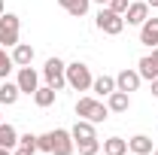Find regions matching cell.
<instances>
[{
	"label": "cell",
	"instance_id": "cell-27",
	"mask_svg": "<svg viewBox=\"0 0 158 155\" xmlns=\"http://www.w3.org/2000/svg\"><path fill=\"white\" fill-rule=\"evenodd\" d=\"M152 94L158 97V79H152Z\"/></svg>",
	"mask_w": 158,
	"mask_h": 155
},
{
	"label": "cell",
	"instance_id": "cell-15",
	"mask_svg": "<svg viewBox=\"0 0 158 155\" xmlns=\"http://www.w3.org/2000/svg\"><path fill=\"white\" fill-rule=\"evenodd\" d=\"M70 134H73V143L76 140H88V137H98L94 134V122H88V119H76V125L70 128Z\"/></svg>",
	"mask_w": 158,
	"mask_h": 155
},
{
	"label": "cell",
	"instance_id": "cell-32",
	"mask_svg": "<svg viewBox=\"0 0 158 155\" xmlns=\"http://www.w3.org/2000/svg\"><path fill=\"white\" fill-rule=\"evenodd\" d=\"M152 155H158V146H155V149H152Z\"/></svg>",
	"mask_w": 158,
	"mask_h": 155
},
{
	"label": "cell",
	"instance_id": "cell-6",
	"mask_svg": "<svg viewBox=\"0 0 158 155\" xmlns=\"http://www.w3.org/2000/svg\"><path fill=\"white\" fill-rule=\"evenodd\" d=\"M49 137H52V149H49V155H73V134L70 131H64V128H55V131H49Z\"/></svg>",
	"mask_w": 158,
	"mask_h": 155
},
{
	"label": "cell",
	"instance_id": "cell-7",
	"mask_svg": "<svg viewBox=\"0 0 158 155\" xmlns=\"http://www.w3.org/2000/svg\"><path fill=\"white\" fill-rule=\"evenodd\" d=\"M15 82H19L21 94H31L34 97V91L40 88V73L27 64V67H19V76H15Z\"/></svg>",
	"mask_w": 158,
	"mask_h": 155
},
{
	"label": "cell",
	"instance_id": "cell-12",
	"mask_svg": "<svg viewBox=\"0 0 158 155\" xmlns=\"http://www.w3.org/2000/svg\"><path fill=\"white\" fill-rule=\"evenodd\" d=\"M106 107H110V113H128V107H131V94L116 88L113 94L106 97Z\"/></svg>",
	"mask_w": 158,
	"mask_h": 155
},
{
	"label": "cell",
	"instance_id": "cell-11",
	"mask_svg": "<svg viewBox=\"0 0 158 155\" xmlns=\"http://www.w3.org/2000/svg\"><path fill=\"white\" fill-rule=\"evenodd\" d=\"M140 43L149 46V49L158 46V19H146L140 24Z\"/></svg>",
	"mask_w": 158,
	"mask_h": 155
},
{
	"label": "cell",
	"instance_id": "cell-8",
	"mask_svg": "<svg viewBox=\"0 0 158 155\" xmlns=\"http://www.w3.org/2000/svg\"><path fill=\"white\" fill-rule=\"evenodd\" d=\"M137 73L143 79H149V82L158 79V46L152 49V55H143V58L137 61Z\"/></svg>",
	"mask_w": 158,
	"mask_h": 155
},
{
	"label": "cell",
	"instance_id": "cell-23",
	"mask_svg": "<svg viewBox=\"0 0 158 155\" xmlns=\"http://www.w3.org/2000/svg\"><path fill=\"white\" fill-rule=\"evenodd\" d=\"M12 67H15V61H12V55L0 46V79H6L9 73H12Z\"/></svg>",
	"mask_w": 158,
	"mask_h": 155
},
{
	"label": "cell",
	"instance_id": "cell-3",
	"mask_svg": "<svg viewBox=\"0 0 158 155\" xmlns=\"http://www.w3.org/2000/svg\"><path fill=\"white\" fill-rule=\"evenodd\" d=\"M91 82H94V76H91L88 64H82V61L67 64V85H70V88H76V91H88Z\"/></svg>",
	"mask_w": 158,
	"mask_h": 155
},
{
	"label": "cell",
	"instance_id": "cell-21",
	"mask_svg": "<svg viewBox=\"0 0 158 155\" xmlns=\"http://www.w3.org/2000/svg\"><path fill=\"white\" fill-rule=\"evenodd\" d=\"M58 3L70 12V15H76V19H79V15H85L88 6H91V0H58Z\"/></svg>",
	"mask_w": 158,
	"mask_h": 155
},
{
	"label": "cell",
	"instance_id": "cell-19",
	"mask_svg": "<svg viewBox=\"0 0 158 155\" xmlns=\"http://www.w3.org/2000/svg\"><path fill=\"white\" fill-rule=\"evenodd\" d=\"M19 94H21L19 82H3V85H0V103H3V107H12V103L19 100Z\"/></svg>",
	"mask_w": 158,
	"mask_h": 155
},
{
	"label": "cell",
	"instance_id": "cell-31",
	"mask_svg": "<svg viewBox=\"0 0 158 155\" xmlns=\"http://www.w3.org/2000/svg\"><path fill=\"white\" fill-rule=\"evenodd\" d=\"M94 3H100V6H106V3H110V0H94Z\"/></svg>",
	"mask_w": 158,
	"mask_h": 155
},
{
	"label": "cell",
	"instance_id": "cell-2",
	"mask_svg": "<svg viewBox=\"0 0 158 155\" xmlns=\"http://www.w3.org/2000/svg\"><path fill=\"white\" fill-rule=\"evenodd\" d=\"M19 31H21V19L12 12H3L0 15V46L3 49H12L19 46Z\"/></svg>",
	"mask_w": 158,
	"mask_h": 155
},
{
	"label": "cell",
	"instance_id": "cell-24",
	"mask_svg": "<svg viewBox=\"0 0 158 155\" xmlns=\"http://www.w3.org/2000/svg\"><path fill=\"white\" fill-rule=\"evenodd\" d=\"M128 3H131V0H110L106 6H110L113 12H118V15H125V12H128Z\"/></svg>",
	"mask_w": 158,
	"mask_h": 155
},
{
	"label": "cell",
	"instance_id": "cell-35",
	"mask_svg": "<svg viewBox=\"0 0 158 155\" xmlns=\"http://www.w3.org/2000/svg\"><path fill=\"white\" fill-rule=\"evenodd\" d=\"M98 155H100V152H98Z\"/></svg>",
	"mask_w": 158,
	"mask_h": 155
},
{
	"label": "cell",
	"instance_id": "cell-26",
	"mask_svg": "<svg viewBox=\"0 0 158 155\" xmlns=\"http://www.w3.org/2000/svg\"><path fill=\"white\" fill-rule=\"evenodd\" d=\"M37 152V149H27V146H15V149H12V155H34Z\"/></svg>",
	"mask_w": 158,
	"mask_h": 155
},
{
	"label": "cell",
	"instance_id": "cell-13",
	"mask_svg": "<svg viewBox=\"0 0 158 155\" xmlns=\"http://www.w3.org/2000/svg\"><path fill=\"white\" fill-rule=\"evenodd\" d=\"M91 91H94L98 97H110L113 91H116V76H106V73L98 76L94 82H91Z\"/></svg>",
	"mask_w": 158,
	"mask_h": 155
},
{
	"label": "cell",
	"instance_id": "cell-5",
	"mask_svg": "<svg viewBox=\"0 0 158 155\" xmlns=\"http://www.w3.org/2000/svg\"><path fill=\"white\" fill-rule=\"evenodd\" d=\"M43 76H46V85H52L55 91H61L67 85V64L61 58H49L46 67H43Z\"/></svg>",
	"mask_w": 158,
	"mask_h": 155
},
{
	"label": "cell",
	"instance_id": "cell-9",
	"mask_svg": "<svg viewBox=\"0 0 158 155\" xmlns=\"http://www.w3.org/2000/svg\"><path fill=\"white\" fill-rule=\"evenodd\" d=\"M140 82H143V76H140L137 70L125 67V70L116 76V88H118V91H128V94H131V91H137V88H140Z\"/></svg>",
	"mask_w": 158,
	"mask_h": 155
},
{
	"label": "cell",
	"instance_id": "cell-10",
	"mask_svg": "<svg viewBox=\"0 0 158 155\" xmlns=\"http://www.w3.org/2000/svg\"><path fill=\"white\" fill-rule=\"evenodd\" d=\"M146 19H149V3L146 0H131L128 12H125V21L128 24H143Z\"/></svg>",
	"mask_w": 158,
	"mask_h": 155
},
{
	"label": "cell",
	"instance_id": "cell-30",
	"mask_svg": "<svg viewBox=\"0 0 158 155\" xmlns=\"http://www.w3.org/2000/svg\"><path fill=\"white\" fill-rule=\"evenodd\" d=\"M3 12H6V6H3V0H0V15H3Z\"/></svg>",
	"mask_w": 158,
	"mask_h": 155
},
{
	"label": "cell",
	"instance_id": "cell-28",
	"mask_svg": "<svg viewBox=\"0 0 158 155\" xmlns=\"http://www.w3.org/2000/svg\"><path fill=\"white\" fill-rule=\"evenodd\" d=\"M0 155H12V149H3V146H0Z\"/></svg>",
	"mask_w": 158,
	"mask_h": 155
},
{
	"label": "cell",
	"instance_id": "cell-16",
	"mask_svg": "<svg viewBox=\"0 0 158 155\" xmlns=\"http://www.w3.org/2000/svg\"><path fill=\"white\" fill-rule=\"evenodd\" d=\"M0 146L3 149H15L19 146V131L9 122H0Z\"/></svg>",
	"mask_w": 158,
	"mask_h": 155
},
{
	"label": "cell",
	"instance_id": "cell-33",
	"mask_svg": "<svg viewBox=\"0 0 158 155\" xmlns=\"http://www.w3.org/2000/svg\"><path fill=\"white\" fill-rule=\"evenodd\" d=\"M125 155H137V152H125Z\"/></svg>",
	"mask_w": 158,
	"mask_h": 155
},
{
	"label": "cell",
	"instance_id": "cell-17",
	"mask_svg": "<svg viewBox=\"0 0 158 155\" xmlns=\"http://www.w3.org/2000/svg\"><path fill=\"white\" fill-rule=\"evenodd\" d=\"M55 94H58V91H55L52 85H40L37 91H34V103H37L40 110H46V107L55 103Z\"/></svg>",
	"mask_w": 158,
	"mask_h": 155
},
{
	"label": "cell",
	"instance_id": "cell-14",
	"mask_svg": "<svg viewBox=\"0 0 158 155\" xmlns=\"http://www.w3.org/2000/svg\"><path fill=\"white\" fill-rule=\"evenodd\" d=\"M12 61H15V67H27L34 61V46H27V43L12 46Z\"/></svg>",
	"mask_w": 158,
	"mask_h": 155
},
{
	"label": "cell",
	"instance_id": "cell-22",
	"mask_svg": "<svg viewBox=\"0 0 158 155\" xmlns=\"http://www.w3.org/2000/svg\"><path fill=\"white\" fill-rule=\"evenodd\" d=\"M79 155H98L100 152V140L98 137H88V140H76Z\"/></svg>",
	"mask_w": 158,
	"mask_h": 155
},
{
	"label": "cell",
	"instance_id": "cell-34",
	"mask_svg": "<svg viewBox=\"0 0 158 155\" xmlns=\"http://www.w3.org/2000/svg\"><path fill=\"white\" fill-rule=\"evenodd\" d=\"M0 122H3V119H0Z\"/></svg>",
	"mask_w": 158,
	"mask_h": 155
},
{
	"label": "cell",
	"instance_id": "cell-20",
	"mask_svg": "<svg viewBox=\"0 0 158 155\" xmlns=\"http://www.w3.org/2000/svg\"><path fill=\"white\" fill-rule=\"evenodd\" d=\"M125 152H128V140H122V137L103 140V155H125Z\"/></svg>",
	"mask_w": 158,
	"mask_h": 155
},
{
	"label": "cell",
	"instance_id": "cell-29",
	"mask_svg": "<svg viewBox=\"0 0 158 155\" xmlns=\"http://www.w3.org/2000/svg\"><path fill=\"white\" fill-rule=\"evenodd\" d=\"M146 3H149V6H155V9H158V0H146Z\"/></svg>",
	"mask_w": 158,
	"mask_h": 155
},
{
	"label": "cell",
	"instance_id": "cell-1",
	"mask_svg": "<svg viewBox=\"0 0 158 155\" xmlns=\"http://www.w3.org/2000/svg\"><path fill=\"white\" fill-rule=\"evenodd\" d=\"M76 116L79 119H88V122H106V116H110V107L103 103V100H98V97H79L76 100Z\"/></svg>",
	"mask_w": 158,
	"mask_h": 155
},
{
	"label": "cell",
	"instance_id": "cell-25",
	"mask_svg": "<svg viewBox=\"0 0 158 155\" xmlns=\"http://www.w3.org/2000/svg\"><path fill=\"white\" fill-rule=\"evenodd\" d=\"M19 146H27V149H37V134H21Z\"/></svg>",
	"mask_w": 158,
	"mask_h": 155
},
{
	"label": "cell",
	"instance_id": "cell-18",
	"mask_svg": "<svg viewBox=\"0 0 158 155\" xmlns=\"http://www.w3.org/2000/svg\"><path fill=\"white\" fill-rule=\"evenodd\" d=\"M152 149H155V146H152V140H149L146 134H137V137H131V140H128V152H137V155H149Z\"/></svg>",
	"mask_w": 158,
	"mask_h": 155
},
{
	"label": "cell",
	"instance_id": "cell-4",
	"mask_svg": "<svg viewBox=\"0 0 158 155\" xmlns=\"http://www.w3.org/2000/svg\"><path fill=\"white\" fill-rule=\"evenodd\" d=\"M94 24H98V31L110 34V37H116V34H122V31H125V15L113 12L110 6H100V12H98V19H94Z\"/></svg>",
	"mask_w": 158,
	"mask_h": 155
}]
</instances>
